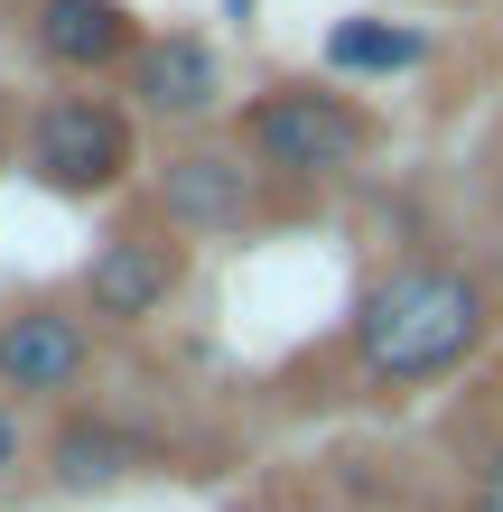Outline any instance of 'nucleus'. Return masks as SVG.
Listing matches in <instances>:
<instances>
[{
	"label": "nucleus",
	"mask_w": 503,
	"mask_h": 512,
	"mask_svg": "<svg viewBox=\"0 0 503 512\" xmlns=\"http://www.w3.org/2000/svg\"><path fill=\"white\" fill-rule=\"evenodd\" d=\"M485 336V280L457 261H401L354 298V373L364 391H420L438 373H457Z\"/></svg>",
	"instance_id": "obj_1"
},
{
	"label": "nucleus",
	"mask_w": 503,
	"mask_h": 512,
	"mask_svg": "<svg viewBox=\"0 0 503 512\" xmlns=\"http://www.w3.org/2000/svg\"><path fill=\"white\" fill-rule=\"evenodd\" d=\"M243 149L261 177H289V187H336V177L364 168L373 122L345 94H317V84H271V94L243 103Z\"/></svg>",
	"instance_id": "obj_2"
},
{
	"label": "nucleus",
	"mask_w": 503,
	"mask_h": 512,
	"mask_svg": "<svg viewBox=\"0 0 503 512\" xmlns=\"http://www.w3.org/2000/svg\"><path fill=\"white\" fill-rule=\"evenodd\" d=\"M28 168L56 196H103L131 177V122L103 94H47L28 112Z\"/></svg>",
	"instance_id": "obj_3"
},
{
	"label": "nucleus",
	"mask_w": 503,
	"mask_h": 512,
	"mask_svg": "<svg viewBox=\"0 0 503 512\" xmlns=\"http://www.w3.org/2000/svg\"><path fill=\"white\" fill-rule=\"evenodd\" d=\"M159 215L177 233H243L261 215V187L243 168V149H177L159 168Z\"/></svg>",
	"instance_id": "obj_4"
},
{
	"label": "nucleus",
	"mask_w": 503,
	"mask_h": 512,
	"mask_svg": "<svg viewBox=\"0 0 503 512\" xmlns=\"http://www.w3.org/2000/svg\"><path fill=\"white\" fill-rule=\"evenodd\" d=\"M84 364H94L84 317H66V308H19V317H0V391H19V401H56V391L84 382Z\"/></svg>",
	"instance_id": "obj_5"
},
{
	"label": "nucleus",
	"mask_w": 503,
	"mask_h": 512,
	"mask_svg": "<svg viewBox=\"0 0 503 512\" xmlns=\"http://www.w3.org/2000/svg\"><path fill=\"white\" fill-rule=\"evenodd\" d=\"M177 270H187L177 243H159V233H112V243L84 261V308H94L103 326H140V317L168 308Z\"/></svg>",
	"instance_id": "obj_6"
},
{
	"label": "nucleus",
	"mask_w": 503,
	"mask_h": 512,
	"mask_svg": "<svg viewBox=\"0 0 503 512\" xmlns=\"http://www.w3.org/2000/svg\"><path fill=\"white\" fill-rule=\"evenodd\" d=\"M28 38H38L47 66H66V75H103V66H131L140 47V28L122 0H38V19H28Z\"/></svg>",
	"instance_id": "obj_7"
},
{
	"label": "nucleus",
	"mask_w": 503,
	"mask_h": 512,
	"mask_svg": "<svg viewBox=\"0 0 503 512\" xmlns=\"http://www.w3.org/2000/svg\"><path fill=\"white\" fill-rule=\"evenodd\" d=\"M131 94H140V112H159V122H205V112L224 103V66H215L205 38L168 28V38H150L131 56Z\"/></svg>",
	"instance_id": "obj_8"
},
{
	"label": "nucleus",
	"mask_w": 503,
	"mask_h": 512,
	"mask_svg": "<svg viewBox=\"0 0 503 512\" xmlns=\"http://www.w3.org/2000/svg\"><path fill=\"white\" fill-rule=\"evenodd\" d=\"M140 466H150V438L122 429V419H66V429L47 438V475L66 494H112V485H131Z\"/></svg>",
	"instance_id": "obj_9"
},
{
	"label": "nucleus",
	"mask_w": 503,
	"mask_h": 512,
	"mask_svg": "<svg viewBox=\"0 0 503 512\" xmlns=\"http://www.w3.org/2000/svg\"><path fill=\"white\" fill-rule=\"evenodd\" d=\"M420 56H429V38H420V28H392V19H345L327 38L336 75H410Z\"/></svg>",
	"instance_id": "obj_10"
},
{
	"label": "nucleus",
	"mask_w": 503,
	"mask_h": 512,
	"mask_svg": "<svg viewBox=\"0 0 503 512\" xmlns=\"http://www.w3.org/2000/svg\"><path fill=\"white\" fill-rule=\"evenodd\" d=\"M476 512H503V447H494L485 475H476Z\"/></svg>",
	"instance_id": "obj_11"
},
{
	"label": "nucleus",
	"mask_w": 503,
	"mask_h": 512,
	"mask_svg": "<svg viewBox=\"0 0 503 512\" xmlns=\"http://www.w3.org/2000/svg\"><path fill=\"white\" fill-rule=\"evenodd\" d=\"M19 457V429H10V419H0V466H10Z\"/></svg>",
	"instance_id": "obj_12"
}]
</instances>
